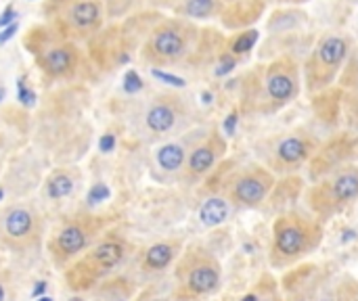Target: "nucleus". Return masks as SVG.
Returning <instances> with one entry per match:
<instances>
[{
    "label": "nucleus",
    "mask_w": 358,
    "mask_h": 301,
    "mask_svg": "<svg viewBox=\"0 0 358 301\" xmlns=\"http://www.w3.org/2000/svg\"><path fill=\"white\" fill-rule=\"evenodd\" d=\"M348 57V40L342 36H327L318 42L312 59L306 65L308 82L312 88L327 84Z\"/></svg>",
    "instance_id": "1"
},
{
    "label": "nucleus",
    "mask_w": 358,
    "mask_h": 301,
    "mask_svg": "<svg viewBox=\"0 0 358 301\" xmlns=\"http://www.w3.org/2000/svg\"><path fill=\"white\" fill-rule=\"evenodd\" d=\"M310 234L298 220H281L274 226V251L283 257H298L306 251Z\"/></svg>",
    "instance_id": "2"
},
{
    "label": "nucleus",
    "mask_w": 358,
    "mask_h": 301,
    "mask_svg": "<svg viewBox=\"0 0 358 301\" xmlns=\"http://www.w3.org/2000/svg\"><path fill=\"white\" fill-rule=\"evenodd\" d=\"M184 49H187V38L174 25H164V27L155 29L149 47H147L149 55L155 57L157 61H174V59L182 57Z\"/></svg>",
    "instance_id": "3"
},
{
    "label": "nucleus",
    "mask_w": 358,
    "mask_h": 301,
    "mask_svg": "<svg viewBox=\"0 0 358 301\" xmlns=\"http://www.w3.org/2000/svg\"><path fill=\"white\" fill-rule=\"evenodd\" d=\"M270 189V176L266 171H248V174L239 176L232 184V199L241 205H258L264 201L266 193Z\"/></svg>",
    "instance_id": "4"
},
{
    "label": "nucleus",
    "mask_w": 358,
    "mask_h": 301,
    "mask_svg": "<svg viewBox=\"0 0 358 301\" xmlns=\"http://www.w3.org/2000/svg\"><path fill=\"white\" fill-rule=\"evenodd\" d=\"M296 91H298V82H296V75H294V63L291 65L276 63L268 69V73H266V93H268L270 101L283 105V103H287L296 97Z\"/></svg>",
    "instance_id": "5"
},
{
    "label": "nucleus",
    "mask_w": 358,
    "mask_h": 301,
    "mask_svg": "<svg viewBox=\"0 0 358 301\" xmlns=\"http://www.w3.org/2000/svg\"><path fill=\"white\" fill-rule=\"evenodd\" d=\"M220 285V272L216 266H208V264H199L189 272L187 278V287L197 293V295H206L216 291Z\"/></svg>",
    "instance_id": "6"
},
{
    "label": "nucleus",
    "mask_w": 358,
    "mask_h": 301,
    "mask_svg": "<svg viewBox=\"0 0 358 301\" xmlns=\"http://www.w3.org/2000/svg\"><path fill=\"white\" fill-rule=\"evenodd\" d=\"M358 197V171L348 169L331 182V199L337 207L354 201Z\"/></svg>",
    "instance_id": "7"
},
{
    "label": "nucleus",
    "mask_w": 358,
    "mask_h": 301,
    "mask_svg": "<svg viewBox=\"0 0 358 301\" xmlns=\"http://www.w3.org/2000/svg\"><path fill=\"white\" fill-rule=\"evenodd\" d=\"M308 155H310V145H308V141H304L300 136L283 139L281 143L276 145V159L281 161L283 165H298Z\"/></svg>",
    "instance_id": "8"
},
{
    "label": "nucleus",
    "mask_w": 358,
    "mask_h": 301,
    "mask_svg": "<svg viewBox=\"0 0 358 301\" xmlns=\"http://www.w3.org/2000/svg\"><path fill=\"white\" fill-rule=\"evenodd\" d=\"M69 21L77 27V29H93L99 25L101 21V7L93 0H82V3H75L69 9Z\"/></svg>",
    "instance_id": "9"
},
{
    "label": "nucleus",
    "mask_w": 358,
    "mask_h": 301,
    "mask_svg": "<svg viewBox=\"0 0 358 301\" xmlns=\"http://www.w3.org/2000/svg\"><path fill=\"white\" fill-rule=\"evenodd\" d=\"M174 123H176V111L168 103H157L147 113V125L155 134H164V132L172 130Z\"/></svg>",
    "instance_id": "10"
},
{
    "label": "nucleus",
    "mask_w": 358,
    "mask_h": 301,
    "mask_svg": "<svg viewBox=\"0 0 358 301\" xmlns=\"http://www.w3.org/2000/svg\"><path fill=\"white\" fill-rule=\"evenodd\" d=\"M43 65H45V71H49L51 75H65L75 65V53L71 47H57L47 53Z\"/></svg>",
    "instance_id": "11"
},
{
    "label": "nucleus",
    "mask_w": 358,
    "mask_h": 301,
    "mask_svg": "<svg viewBox=\"0 0 358 301\" xmlns=\"http://www.w3.org/2000/svg\"><path fill=\"white\" fill-rule=\"evenodd\" d=\"M226 218H228V203L220 197H212L199 207V220L208 228L224 224Z\"/></svg>",
    "instance_id": "12"
},
{
    "label": "nucleus",
    "mask_w": 358,
    "mask_h": 301,
    "mask_svg": "<svg viewBox=\"0 0 358 301\" xmlns=\"http://www.w3.org/2000/svg\"><path fill=\"white\" fill-rule=\"evenodd\" d=\"M216 155H218V149L210 143V145H202V147H197L191 157H189V169H191V174L195 176H202L206 174V171L216 163Z\"/></svg>",
    "instance_id": "13"
},
{
    "label": "nucleus",
    "mask_w": 358,
    "mask_h": 301,
    "mask_svg": "<svg viewBox=\"0 0 358 301\" xmlns=\"http://www.w3.org/2000/svg\"><path fill=\"white\" fill-rule=\"evenodd\" d=\"M157 163L166 171H176L184 163V149L180 145H164L157 151Z\"/></svg>",
    "instance_id": "14"
},
{
    "label": "nucleus",
    "mask_w": 358,
    "mask_h": 301,
    "mask_svg": "<svg viewBox=\"0 0 358 301\" xmlns=\"http://www.w3.org/2000/svg\"><path fill=\"white\" fill-rule=\"evenodd\" d=\"M172 257H174V249L166 243H157L153 245L147 255H145V264L153 270H162L166 268L170 262H172Z\"/></svg>",
    "instance_id": "15"
},
{
    "label": "nucleus",
    "mask_w": 358,
    "mask_h": 301,
    "mask_svg": "<svg viewBox=\"0 0 358 301\" xmlns=\"http://www.w3.org/2000/svg\"><path fill=\"white\" fill-rule=\"evenodd\" d=\"M32 228V216H29V211L25 209H15L9 213V218H7V232L15 239H21L29 232Z\"/></svg>",
    "instance_id": "16"
},
{
    "label": "nucleus",
    "mask_w": 358,
    "mask_h": 301,
    "mask_svg": "<svg viewBox=\"0 0 358 301\" xmlns=\"http://www.w3.org/2000/svg\"><path fill=\"white\" fill-rule=\"evenodd\" d=\"M122 255H124V249H122V245H117V243H103L95 249V260L103 268H111V266L119 264Z\"/></svg>",
    "instance_id": "17"
},
{
    "label": "nucleus",
    "mask_w": 358,
    "mask_h": 301,
    "mask_svg": "<svg viewBox=\"0 0 358 301\" xmlns=\"http://www.w3.org/2000/svg\"><path fill=\"white\" fill-rule=\"evenodd\" d=\"M86 245V237L77 226H67L65 230H61L59 234V247L65 253H75Z\"/></svg>",
    "instance_id": "18"
},
{
    "label": "nucleus",
    "mask_w": 358,
    "mask_h": 301,
    "mask_svg": "<svg viewBox=\"0 0 358 301\" xmlns=\"http://www.w3.org/2000/svg\"><path fill=\"white\" fill-rule=\"evenodd\" d=\"M216 9V0H187L184 5V13L189 17H197V19H204L210 17Z\"/></svg>",
    "instance_id": "19"
},
{
    "label": "nucleus",
    "mask_w": 358,
    "mask_h": 301,
    "mask_svg": "<svg viewBox=\"0 0 358 301\" xmlns=\"http://www.w3.org/2000/svg\"><path fill=\"white\" fill-rule=\"evenodd\" d=\"M73 189V180L65 174H59L55 176L51 182H49V195L53 199H61V197H67Z\"/></svg>",
    "instance_id": "20"
},
{
    "label": "nucleus",
    "mask_w": 358,
    "mask_h": 301,
    "mask_svg": "<svg viewBox=\"0 0 358 301\" xmlns=\"http://www.w3.org/2000/svg\"><path fill=\"white\" fill-rule=\"evenodd\" d=\"M258 42V32L256 29H250V32H243L241 36H239L235 42H232V53L235 55H246L254 49V45Z\"/></svg>",
    "instance_id": "21"
},
{
    "label": "nucleus",
    "mask_w": 358,
    "mask_h": 301,
    "mask_svg": "<svg viewBox=\"0 0 358 301\" xmlns=\"http://www.w3.org/2000/svg\"><path fill=\"white\" fill-rule=\"evenodd\" d=\"M141 88H143V80L139 77V73H136V71H128V73L124 75V91L130 93V95H134V93H139Z\"/></svg>",
    "instance_id": "22"
},
{
    "label": "nucleus",
    "mask_w": 358,
    "mask_h": 301,
    "mask_svg": "<svg viewBox=\"0 0 358 301\" xmlns=\"http://www.w3.org/2000/svg\"><path fill=\"white\" fill-rule=\"evenodd\" d=\"M109 189L105 186V184H95L93 189H91V193H88V203L91 205H97V203H101V201H107L109 199Z\"/></svg>",
    "instance_id": "23"
},
{
    "label": "nucleus",
    "mask_w": 358,
    "mask_h": 301,
    "mask_svg": "<svg viewBox=\"0 0 358 301\" xmlns=\"http://www.w3.org/2000/svg\"><path fill=\"white\" fill-rule=\"evenodd\" d=\"M17 91H19V101L25 105V107H32L34 105V93L27 88V86H25V77H21L19 82H17Z\"/></svg>",
    "instance_id": "24"
},
{
    "label": "nucleus",
    "mask_w": 358,
    "mask_h": 301,
    "mask_svg": "<svg viewBox=\"0 0 358 301\" xmlns=\"http://www.w3.org/2000/svg\"><path fill=\"white\" fill-rule=\"evenodd\" d=\"M153 75H155L157 80L166 82V84L178 86V88H182V86H184V80H182V77H176V75H172V73H164V71H159V69H153Z\"/></svg>",
    "instance_id": "25"
},
{
    "label": "nucleus",
    "mask_w": 358,
    "mask_h": 301,
    "mask_svg": "<svg viewBox=\"0 0 358 301\" xmlns=\"http://www.w3.org/2000/svg\"><path fill=\"white\" fill-rule=\"evenodd\" d=\"M344 77H346L348 84H358V51H356V55L352 57L350 67H348V71H346Z\"/></svg>",
    "instance_id": "26"
},
{
    "label": "nucleus",
    "mask_w": 358,
    "mask_h": 301,
    "mask_svg": "<svg viewBox=\"0 0 358 301\" xmlns=\"http://www.w3.org/2000/svg\"><path fill=\"white\" fill-rule=\"evenodd\" d=\"M15 17H17V13H15V9H13V7L5 9V13L0 15V29H5V27L13 25V23H15Z\"/></svg>",
    "instance_id": "27"
},
{
    "label": "nucleus",
    "mask_w": 358,
    "mask_h": 301,
    "mask_svg": "<svg viewBox=\"0 0 358 301\" xmlns=\"http://www.w3.org/2000/svg\"><path fill=\"white\" fill-rule=\"evenodd\" d=\"M113 147H115V136H113V134H105V136L99 141V149H101L103 153L113 151Z\"/></svg>",
    "instance_id": "28"
},
{
    "label": "nucleus",
    "mask_w": 358,
    "mask_h": 301,
    "mask_svg": "<svg viewBox=\"0 0 358 301\" xmlns=\"http://www.w3.org/2000/svg\"><path fill=\"white\" fill-rule=\"evenodd\" d=\"M17 27H19V25H17V21H15L13 25H9V27H5V29H0V45H5L7 40L13 38V36L17 34Z\"/></svg>",
    "instance_id": "29"
},
{
    "label": "nucleus",
    "mask_w": 358,
    "mask_h": 301,
    "mask_svg": "<svg viewBox=\"0 0 358 301\" xmlns=\"http://www.w3.org/2000/svg\"><path fill=\"white\" fill-rule=\"evenodd\" d=\"M235 121H237V115H235V113L228 115V119H226V123H224V128H226L228 134H232V130H235Z\"/></svg>",
    "instance_id": "30"
},
{
    "label": "nucleus",
    "mask_w": 358,
    "mask_h": 301,
    "mask_svg": "<svg viewBox=\"0 0 358 301\" xmlns=\"http://www.w3.org/2000/svg\"><path fill=\"white\" fill-rule=\"evenodd\" d=\"M45 289H47V282H38V285L34 287L32 295H34V297H38V295H43V293H45Z\"/></svg>",
    "instance_id": "31"
},
{
    "label": "nucleus",
    "mask_w": 358,
    "mask_h": 301,
    "mask_svg": "<svg viewBox=\"0 0 358 301\" xmlns=\"http://www.w3.org/2000/svg\"><path fill=\"white\" fill-rule=\"evenodd\" d=\"M241 301H258V295H254V293H250V295H246Z\"/></svg>",
    "instance_id": "32"
},
{
    "label": "nucleus",
    "mask_w": 358,
    "mask_h": 301,
    "mask_svg": "<svg viewBox=\"0 0 358 301\" xmlns=\"http://www.w3.org/2000/svg\"><path fill=\"white\" fill-rule=\"evenodd\" d=\"M318 301H339V299H337V297H321Z\"/></svg>",
    "instance_id": "33"
},
{
    "label": "nucleus",
    "mask_w": 358,
    "mask_h": 301,
    "mask_svg": "<svg viewBox=\"0 0 358 301\" xmlns=\"http://www.w3.org/2000/svg\"><path fill=\"white\" fill-rule=\"evenodd\" d=\"M0 301H5V289H3V285H0Z\"/></svg>",
    "instance_id": "34"
},
{
    "label": "nucleus",
    "mask_w": 358,
    "mask_h": 301,
    "mask_svg": "<svg viewBox=\"0 0 358 301\" xmlns=\"http://www.w3.org/2000/svg\"><path fill=\"white\" fill-rule=\"evenodd\" d=\"M36 301H53L51 297H40V299H36Z\"/></svg>",
    "instance_id": "35"
},
{
    "label": "nucleus",
    "mask_w": 358,
    "mask_h": 301,
    "mask_svg": "<svg viewBox=\"0 0 358 301\" xmlns=\"http://www.w3.org/2000/svg\"><path fill=\"white\" fill-rule=\"evenodd\" d=\"M69 301H82V299H80V297H73V299H69Z\"/></svg>",
    "instance_id": "36"
},
{
    "label": "nucleus",
    "mask_w": 358,
    "mask_h": 301,
    "mask_svg": "<svg viewBox=\"0 0 358 301\" xmlns=\"http://www.w3.org/2000/svg\"><path fill=\"white\" fill-rule=\"evenodd\" d=\"M3 97H5V93H3V91H0V101H3Z\"/></svg>",
    "instance_id": "37"
},
{
    "label": "nucleus",
    "mask_w": 358,
    "mask_h": 301,
    "mask_svg": "<svg viewBox=\"0 0 358 301\" xmlns=\"http://www.w3.org/2000/svg\"><path fill=\"white\" fill-rule=\"evenodd\" d=\"M0 199H3V189H0Z\"/></svg>",
    "instance_id": "38"
},
{
    "label": "nucleus",
    "mask_w": 358,
    "mask_h": 301,
    "mask_svg": "<svg viewBox=\"0 0 358 301\" xmlns=\"http://www.w3.org/2000/svg\"><path fill=\"white\" fill-rule=\"evenodd\" d=\"M155 301H166V299H155Z\"/></svg>",
    "instance_id": "39"
},
{
    "label": "nucleus",
    "mask_w": 358,
    "mask_h": 301,
    "mask_svg": "<svg viewBox=\"0 0 358 301\" xmlns=\"http://www.w3.org/2000/svg\"><path fill=\"white\" fill-rule=\"evenodd\" d=\"M350 3H358V0H350Z\"/></svg>",
    "instance_id": "40"
},
{
    "label": "nucleus",
    "mask_w": 358,
    "mask_h": 301,
    "mask_svg": "<svg viewBox=\"0 0 358 301\" xmlns=\"http://www.w3.org/2000/svg\"><path fill=\"white\" fill-rule=\"evenodd\" d=\"M264 301H274V299H264Z\"/></svg>",
    "instance_id": "41"
},
{
    "label": "nucleus",
    "mask_w": 358,
    "mask_h": 301,
    "mask_svg": "<svg viewBox=\"0 0 358 301\" xmlns=\"http://www.w3.org/2000/svg\"><path fill=\"white\" fill-rule=\"evenodd\" d=\"M300 301H308V299H300Z\"/></svg>",
    "instance_id": "42"
}]
</instances>
